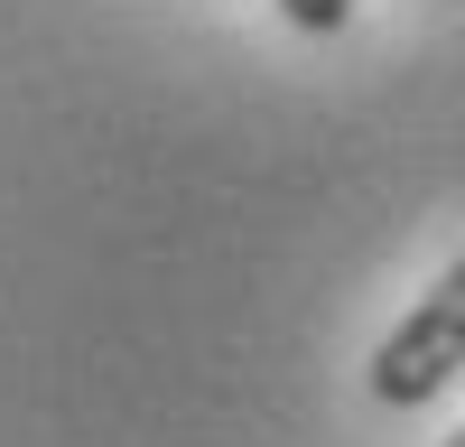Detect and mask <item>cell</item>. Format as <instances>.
I'll list each match as a JSON object with an SVG mask.
<instances>
[{
	"mask_svg": "<svg viewBox=\"0 0 465 447\" xmlns=\"http://www.w3.org/2000/svg\"><path fill=\"white\" fill-rule=\"evenodd\" d=\"M456 372H465V252L438 271V289L372 345V372H363V382H372V401L419 410V401H438Z\"/></svg>",
	"mask_w": 465,
	"mask_h": 447,
	"instance_id": "6da1fadb",
	"label": "cell"
},
{
	"mask_svg": "<svg viewBox=\"0 0 465 447\" xmlns=\"http://www.w3.org/2000/svg\"><path fill=\"white\" fill-rule=\"evenodd\" d=\"M280 19H289V28H317V37H335L344 19H354V0H280Z\"/></svg>",
	"mask_w": 465,
	"mask_h": 447,
	"instance_id": "7a4b0ae2",
	"label": "cell"
},
{
	"mask_svg": "<svg viewBox=\"0 0 465 447\" xmlns=\"http://www.w3.org/2000/svg\"><path fill=\"white\" fill-rule=\"evenodd\" d=\"M447 447H465V429H456V438H447Z\"/></svg>",
	"mask_w": 465,
	"mask_h": 447,
	"instance_id": "3957f363",
	"label": "cell"
}]
</instances>
